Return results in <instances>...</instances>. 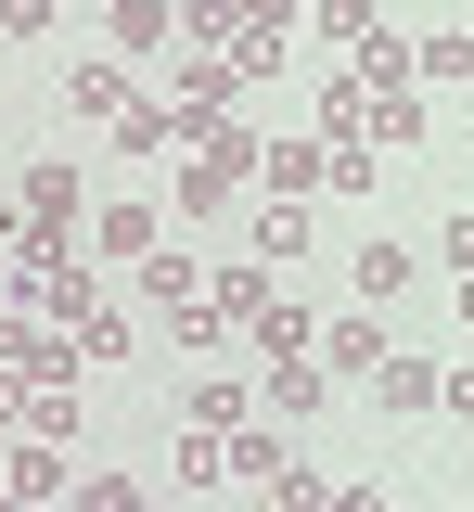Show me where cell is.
<instances>
[{"instance_id": "obj_20", "label": "cell", "mask_w": 474, "mask_h": 512, "mask_svg": "<svg viewBox=\"0 0 474 512\" xmlns=\"http://www.w3.org/2000/svg\"><path fill=\"white\" fill-rule=\"evenodd\" d=\"M180 26H193L205 52H231V39H244V0H193V13H180Z\"/></svg>"}, {"instance_id": "obj_14", "label": "cell", "mask_w": 474, "mask_h": 512, "mask_svg": "<svg viewBox=\"0 0 474 512\" xmlns=\"http://www.w3.org/2000/svg\"><path fill=\"white\" fill-rule=\"evenodd\" d=\"M321 397H334L321 359H270V410H321Z\"/></svg>"}, {"instance_id": "obj_9", "label": "cell", "mask_w": 474, "mask_h": 512, "mask_svg": "<svg viewBox=\"0 0 474 512\" xmlns=\"http://www.w3.org/2000/svg\"><path fill=\"white\" fill-rule=\"evenodd\" d=\"M167 26H180L167 0H116V64H141V52H167Z\"/></svg>"}, {"instance_id": "obj_19", "label": "cell", "mask_w": 474, "mask_h": 512, "mask_svg": "<svg viewBox=\"0 0 474 512\" xmlns=\"http://www.w3.org/2000/svg\"><path fill=\"white\" fill-rule=\"evenodd\" d=\"M141 295L154 308H193V256H141Z\"/></svg>"}, {"instance_id": "obj_18", "label": "cell", "mask_w": 474, "mask_h": 512, "mask_svg": "<svg viewBox=\"0 0 474 512\" xmlns=\"http://www.w3.org/2000/svg\"><path fill=\"white\" fill-rule=\"evenodd\" d=\"M270 512H334V487H321L308 461H282V474H270Z\"/></svg>"}, {"instance_id": "obj_23", "label": "cell", "mask_w": 474, "mask_h": 512, "mask_svg": "<svg viewBox=\"0 0 474 512\" xmlns=\"http://www.w3.org/2000/svg\"><path fill=\"white\" fill-rule=\"evenodd\" d=\"M321 39H385V13L372 0H321Z\"/></svg>"}, {"instance_id": "obj_22", "label": "cell", "mask_w": 474, "mask_h": 512, "mask_svg": "<svg viewBox=\"0 0 474 512\" xmlns=\"http://www.w3.org/2000/svg\"><path fill=\"white\" fill-rule=\"evenodd\" d=\"M180 474L193 487H231V436H180Z\"/></svg>"}, {"instance_id": "obj_21", "label": "cell", "mask_w": 474, "mask_h": 512, "mask_svg": "<svg viewBox=\"0 0 474 512\" xmlns=\"http://www.w3.org/2000/svg\"><path fill=\"white\" fill-rule=\"evenodd\" d=\"M410 282V244H359V295H398Z\"/></svg>"}, {"instance_id": "obj_27", "label": "cell", "mask_w": 474, "mask_h": 512, "mask_svg": "<svg viewBox=\"0 0 474 512\" xmlns=\"http://www.w3.org/2000/svg\"><path fill=\"white\" fill-rule=\"evenodd\" d=\"M334 512H385V487H334Z\"/></svg>"}, {"instance_id": "obj_8", "label": "cell", "mask_w": 474, "mask_h": 512, "mask_svg": "<svg viewBox=\"0 0 474 512\" xmlns=\"http://www.w3.org/2000/svg\"><path fill=\"white\" fill-rule=\"evenodd\" d=\"M65 487H77V474H65V448H39V436L13 448V500H26V512H39V500H65Z\"/></svg>"}, {"instance_id": "obj_25", "label": "cell", "mask_w": 474, "mask_h": 512, "mask_svg": "<svg viewBox=\"0 0 474 512\" xmlns=\"http://www.w3.org/2000/svg\"><path fill=\"white\" fill-rule=\"evenodd\" d=\"M0 26H13V39H39V26H52V0H0Z\"/></svg>"}, {"instance_id": "obj_16", "label": "cell", "mask_w": 474, "mask_h": 512, "mask_svg": "<svg viewBox=\"0 0 474 512\" xmlns=\"http://www.w3.org/2000/svg\"><path fill=\"white\" fill-rule=\"evenodd\" d=\"M282 461H295V448H282V436H257V423H244V436H231V487H270Z\"/></svg>"}, {"instance_id": "obj_12", "label": "cell", "mask_w": 474, "mask_h": 512, "mask_svg": "<svg viewBox=\"0 0 474 512\" xmlns=\"http://www.w3.org/2000/svg\"><path fill=\"white\" fill-rule=\"evenodd\" d=\"M193 436H244V384H231V372L193 384Z\"/></svg>"}, {"instance_id": "obj_24", "label": "cell", "mask_w": 474, "mask_h": 512, "mask_svg": "<svg viewBox=\"0 0 474 512\" xmlns=\"http://www.w3.org/2000/svg\"><path fill=\"white\" fill-rule=\"evenodd\" d=\"M77 512H141V474H90V487H77Z\"/></svg>"}, {"instance_id": "obj_5", "label": "cell", "mask_w": 474, "mask_h": 512, "mask_svg": "<svg viewBox=\"0 0 474 512\" xmlns=\"http://www.w3.org/2000/svg\"><path fill=\"white\" fill-rule=\"evenodd\" d=\"M321 372H334V384H372V372H385V320H372V308L321 320Z\"/></svg>"}, {"instance_id": "obj_2", "label": "cell", "mask_w": 474, "mask_h": 512, "mask_svg": "<svg viewBox=\"0 0 474 512\" xmlns=\"http://www.w3.org/2000/svg\"><path fill=\"white\" fill-rule=\"evenodd\" d=\"M244 167H257V128H218V141H193V167H180V205H193V218H218V205L244 192Z\"/></svg>"}, {"instance_id": "obj_4", "label": "cell", "mask_w": 474, "mask_h": 512, "mask_svg": "<svg viewBox=\"0 0 474 512\" xmlns=\"http://www.w3.org/2000/svg\"><path fill=\"white\" fill-rule=\"evenodd\" d=\"M257 180H270V205H308V192H334V141H257Z\"/></svg>"}, {"instance_id": "obj_1", "label": "cell", "mask_w": 474, "mask_h": 512, "mask_svg": "<svg viewBox=\"0 0 474 512\" xmlns=\"http://www.w3.org/2000/svg\"><path fill=\"white\" fill-rule=\"evenodd\" d=\"M13 320H52V333H90V256H65V244H13Z\"/></svg>"}, {"instance_id": "obj_10", "label": "cell", "mask_w": 474, "mask_h": 512, "mask_svg": "<svg viewBox=\"0 0 474 512\" xmlns=\"http://www.w3.org/2000/svg\"><path fill=\"white\" fill-rule=\"evenodd\" d=\"M90 244L141 269V256H154V205H103V218H90Z\"/></svg>"}, {"instance_id": "obj_6", "label": "cell", "mask_w": 474, "mask_h": 512, "mask_svg": "<svg viewBox=\"0 0 474 512\" xmlns=\"http://www.w3.org/2000/svg\"><path fill=\"white\" fill-rule=\"evenodd\" d=\"M410 90H474V39H410Z\"/></svg>"}, {"instance_id": "obj_11", "label": "cell", "mask_w": 474, "mask_h": 512, "mask_svg": "<svg viewBox=\"0 0 474 512\" xmlns=\"http://www.w3.org/2000/svg\"><path fill=\"white\" fill-rule=\"evenodd\" d=\"M372 397H385V410H436V359H398V346H385V372H372Z\"/></svg>"}, {"instance_id": "obj_7", "label": "cell", "mask_w": 474, "mask_h": 512, "mask_svg": "<svg viewBox=\"0 0 474 512\" xmlns=\"http://www.w3.org/2000/svg\"><path fill=\"white\" fill-rule=\"evenodd\" d=\"M65 103L116 128V116H129V64H116V52H103V64H77V77H65Z\"/></svg>"}, {"instance_id": "obj_30", "label": "cell", "mask_w": 474, "mask_h": 512, "mask_svg": "<svg viewBox=\"0 0 474 512\" xmlns=\"http://www.w3.org/2000/svg\"><path fill=\"white\" fill-rule=\"evenodd\" d=\"M0 512H26V500H13V487H0Z\"/></svg>"}, {"instance_id": "obj_13", "label": "cell", "mask_w": 474, "mask_h": 512, "mask_svg": "<svg viewBox=\"0 0 474 512\" xmlns=\"http://www.w3.org/2000/svg\"><path fill=\"white\" fill-rule=\"evenodd\" d=\"M321 141H372V90H359V77L321 90Z\"/></svg>"}, {"instance_id": "obj_15", "label": "cell", "mask_w": 474, "mask_h": 512, "mask_svg": "<svg viewBox=\"0 0 474 512\" xmlns=\"http://www.w3.org/2000/svg\"><path fill=\"white\" fill-rule=\"evenodd\" d=\"M167 141H180V116H167V103H141V90H129V116H116V154H167Z\"/></svg>"}, {"instance_id": "obj_26", "label": "cell", "mask_w": 474, "mask_h": 512, "mask_svg": "<svg viewBox=\"0 0 474 512\" xmlns=\"http://www.w3.org/2000/svg\"><path fill=\"white\" fill-rule=\"evenodd\" d=\"M244 26H257V39H282V26H295V0H244Z\"/></svg>"}, {"instance_id": "obj_17", "label": "cell", "mask_w": 474, "mask_h": 512, "mask_svg": "<svg viewBox=\"0 0 474 512\" xmlns=\"http://www.w3.org/2000/svg\"><path fill=\"white\" fill-rule=\"evenodd\" d=\"M244 333H257L270 359H308V346H321V333H308V320H295V308H257V320H244Z\"/></svg>"}, {"instance_id": "obj_28", "label": "cell", "mask_w": 474, "mask_h": 512, "mask_svg": "<svg viewBox=\"0 0 474 512\" xmlns=\"http://www.w3.org/2000/svg\"><path fill=\"white\" fill-rule=\"evenodd\" d=\"M449 256H462V269H474V205H462V218H449Z\"/></svg>"}, {"instance_id": "obj_29", "label": "cell", "mask_w": 474, "mask_h": 512, "mask_svg": "<svg viewBox=\"0 0 474 512\" xmlns=\"http://www.w3.org/2000/svg\"><path fill=\"white\" fill-rule=\"evenodd\" d=\"M0 244H26V205H0Z\"/></svg>"}, {"instance_id": "obj_3", "label": "cell", "mask_w": 474, "mask_h": 512, "mask_svg": "<svg viewBox=\"0 0 474 512\" xmlns=\"http://www.w3.org/2000/svg\"><path fill=\"white\" fill-rule=\"evenodd\" d=\"M13 205H26V231H39V244H65L77 218H90V192H77V167H65V154H39V167H26V192H13Z\"/></svg>"}]
</instances>
